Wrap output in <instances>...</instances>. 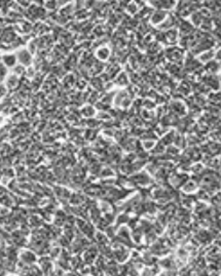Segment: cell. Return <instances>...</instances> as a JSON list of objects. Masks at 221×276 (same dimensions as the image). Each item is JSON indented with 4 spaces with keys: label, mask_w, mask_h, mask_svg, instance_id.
Listing matches in <instances>:
<instances>
[{
    "label": "cell",
    "mask_w": 221,
    "mask_h": 276,
    "mask_svg": "<svg viewBox=\"0 0 221 276\" xmlns=\"http://www.w3.org/2000/svg\"><path fill=\"white\" fill-rule=\"evenodd\" d=\"M4 62H5V64L7 66L11 67V66H14V62H16V58H14V56H5L4 57Z\"/></svg>",
    "instance_id": "cell-2"
},
{
    "label": "cell",
    "mask_w": 221,
    "mask_h": 276,
    "mask_svg": "<svg viewBox=\"0 0 221 276\" xmlns=\"http://www.w3.org/2000/svg\"><path fill=\"white\" fill-rule=\"evenodd\" d=\"M4 75H5V70H4L2 64L0 63V78H2V77H3Z\"/></svg>",
    "instance_id": "cell-3"
},
{
    "label": "cell",
    "mask_w": 221,
    "mask_h": 276,
    "mask_svg": "<svg viewBox=\"0 0 221 276\" xmlns=\"http://www.w3.org/2000/svg\"><path fill=\"white\" fill-rule=\"evenodd\" d=\"M20 60L22 61V63H29L30 61H31V58H30L29 54L26 53V51H22V53H20Z\"/></svg>",
    "instance_id": "cell-1"
}]
</instances>
